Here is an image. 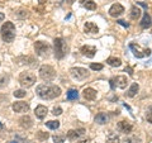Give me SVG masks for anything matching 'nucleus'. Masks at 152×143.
I'll return each mask as SVG.
<instances>
[{
	"instance_id": "1",
	"label": "nucleus",
	"mask_w": 152,
	"mask_h": 143,
	"mask_svg": "<svg viewBox=\"0 0 152 143\" xmlns=\"http://www.w3.org/2000/svg\"><path fill=\"white\" fill-rule=\"evenodd\" d=\"M36 93L41 99L52 100V99H55V98H57V96H60L61 95V89L58 86H56V85L42 84V85H38L37 86Z\"/></svg>"
},
{
	"instance_id": "2",
	"label": "nucleus",
	"mask_w": 152,
	"mask_h": 143,
	"mask_svg": "<svg viewBox=\"0 0 152 143\" xmlns=\"http://www.w3.org/2000/svg\"><path fill=\"white\" fill-rule=\"evenodd\" d=\"M1 37H3V41L8 42V43L14 41V38H15V27H14L12 22L4 23V26L1 27Z\"/></svg>"
},
{
	"instance_id": "3",
	"label": "nucleus",
	"mask_w": 152,
	"mask_h": 143,
	"mask_svg": "<svg viewBox=\"0 0 152 143\" xmlns=\"http://www.w3.org/2000/svg\"><path fill=\"white\" fill-rule=\"evenodd\" d=\"M36 81H37V77L32 71H24V72H22L20 76H19V82H20V85L23 88L33 86Z\"/></svg>"
},
{
	"instance_id": "4",
	"label": "nucleus",
	"mask_w": 152,
	"mask_h": 143,
	"mask_svg": "<svg viewBox=\"0 0 152 143\" xmlns=\"http://www.w3.org/2000/svg\"><path fill=\"white\" fill-rule=\"evenodd\" d=\"M39 76H41V79L45 81H52L55 79L56 72L52 66L43 65V66H41V69H39Z\"/></svg>"
},
{
	"instance_id": "5",
	"label": "nucleus",
	"mask_w": 152,
	"mask_h": 143,
	"mask_svg": "<svg viewBox=\"0 0 152 143\" xmlns=\"http://www.w3.org/2000/svg\"><path fill=\"white\" fill-rule=\"evenodd\" d=\"M53 46H55V56L57 60L64 58V56L66 55V47H65V42L62 38H56L53 41Z\"/></svg>"
},
{
	"instance_id": "6",
	"label": "nucleus",
	"mask_w": 152,
	"mask_h": 143,
	"mask_svg": "<svg viewBox=\"0 0 152 143\" xmlns=\"http://www.w3.org/2000/svg\"><path fill=\"white\" fill-rule=\"evenodd\" d=\"M129 48H131V51L133 52V55H134L137 58H143V57H147V56L151 55V50L142 48L140 45H136V43H131Z\"/></svg>"
},
{
	"instance_id": "7",
	"label": "nucleus",
	"mask_w": 152,
	"mask_h": 143,
	"mask_svg": "<svg viewBox=\"0 0 152 143\" xmlns=\"http://www.w3.org/2000/svg\"><path fill=\"white\" fill-rule=\"evenodd\" d=\"M70 74L75 80H84L89 76V71L83 67H72L70 70Z\"/></svg>"
},
{
	"instance_id": "8",
	"label": "nucleus",
	"mask_w": 152,
	"mask_h": 143,
	"mask_svg": "<svg viewBox=\"0 0 152 143\" xmlns=\"http://www.w3.org/2000/svg\"><path fill=\"white\" fill-rule=\"evenodd\" d=\"M34 50H36V53L38 56H47L48 55V52H50V47H48L47 43H45V42L38 41V42H36V45H34Z\"/></svg>"
},
{
	"instance_id": "9",
	"label": "nucleus",
	"mask_w": 152,
	"mask_h": 143,
	"mask_svg": "<svg viewBox=\"0 0 152 143\" xmlns=\"http://www.w3.org/2000/svg\"><path fill=\"white\" fill-rule=\"evenodd\" d=\"M124 13V8H123L121 4H113L109 9V15L113 17V18H117V17H121L122 14Z\"/></svg>"
},
{
	"instance_id": "10",
	"label": "nucleus",
	"mask_w": 152,
	"mask_h": 143,
	"mask_svg": "<svg viewBox=\"0 0 152 143\" xmlns=\"http://www.w3.org/2000/svg\"><path fill=\"white\" fill-rule=\"evenodd\" d=\"M13 110L15 113H27L29 110V105L24 101H17L13 104Z\"/></svg>"
},
{
	"instance_id": "11",
	"label": "nucleus",
	"mask_w": 152,
	"mask_h": 143,
	"mask_svg": "<svg viewBox=\"0 0 152 143\" xmlns=\"http://www.w3.org/2000/svg\"><path fill=\"white\" fill-rule=\"evenodd\" d=\"M117 128H118V131L122 132V133H131L132 129H133V127L129 122H127V120H122L119 122L117 124Z\"/></svg>"
},
{
	"instance_id": "12",
	"label": "nucleus",
	"mask_w": 152,
	"mask_h": 143,
	"mask_svg": "<svg viewBox=\"0 0 152 143\" xmlns=\"http://www.w3.org/2000/svg\"><path fill=\"white\" fill-rule=\"evenodd\" d=\"M95 52H96V48H95L94 46L86 45V46H83V47H81V53H83L84 56L89 57V58H93V57L95 56Z\"/></svg>"
},
{
	"instance_id": "13",
	"label": "nucleus",
	"mask_w": 152,
	"mask_h": 143,
	"mask_svg": "<svg viewBox=\"0 0 152 143\" xmlns=\"http://www.w3.org/2000/svg\"><path fill=\"white\" fill-rule=\"evenodd\" d=\"M114 84L117 85L119 89H126L127 88V84H128V80L126 76H117V77H114Z\"/></svg>"
},
{
	"instance_id": "14",
	"label": "nucleus",
	"mask_w": 152,
	"mask_h": 143,
	"mask_svg": "<svg viewBox=\"0 0 152 143\" xmlns=\"http://www.w3.org/2000/svg\"><path fill=\"white\" fill-rule=\"evenodd\" d=\"M83 95L86 100H95V98H96V90H94L91 88H86L84 89Z\"/></svg>"
},
{
	"instance_id": "15",
	"label": "nucleus",
	"mask_w": 152,
	"mask_h": 143,
	"mask_svg": "<svg viewBox=\"0 0 152 143\" xmlns=\"http://www.w3.org/2000/svg\"><path fill=\"white\" fill-rule=\"evenodd\" d=\"M47 108L45 107V105H38L37 108H36V110H34V113H36V117L37 118H39V119H43L46 115H47Z\"/></svg>"
},
{
	"instance_id": "16",
	"label": "nucleus",
	"mask_w": 152,
	"mask_h": 143,
	"mask_svg": "<svg viewBox=\"0 0 152 143\" xmlns=\"http://www.w3.org/2000/svg\"><path fill=\"white\" fill-rule=\"evenodd\" d=\"M84 28H85V32H86V33H98L99 32V28L93 22H86V23H85Z\"/></svg>"
},
{
	"instance_id": "17",
	"label": "nucleus",
	"mask_w": 152,
	"mask_h": 143,
	"mask_svg": "<svg viewBox=\"0 0 152 143\" xmlns=\"http://www.w3.org/2000/svg\"><path fill=\"white\" fill-rule=\"evenodd\" d=\"M83 132H84V129H80V131H74V129H71V131L67 132V138H69L70 141H76L80 136L83 134Z\"/></svg>"
},
{
	"instance_id": "18",
	"label": "nucleus",
	"mask_w": 152,
	"mask_h": 143,
	"mask_svg": "<svg viewBox=\"0 0 152 143\" xmlns=\"http://www.w3.org/2000/svg\"><path fill=\"white\" fill-rule=\"evenodd\" d=\"M108 119H109L108 114H105V113H99L98 115L95 117V123H98V124L103 125V124H105V123L108 122Z\"/></svg>"
},
{
	"instance_id": "19",
	"label": "nucleus",
	"mask_w": 152,
	"mask_h": 143,
	"mask_svg": "<svg viewBox=\"0 0 152 143\" xmlns=\"http://www.w3.org/2000/svg\"><path fill=\"white\" fill-rule=\"evenodd\" d=\"M138 90H140V86H138V84H136V82H133L132 85H131V88L128 89V91L126 93V95L127 96H129V98H133L134 95L138 93Z\"/></svg>"
},
{
	"instance_id": "20",
	"label": "nucleus",
	"mask_w": 152,
	"mask_h": 143,
	"mask_svg": "<svg viewBox=\"0 0 152 143\" xmlns=\"http://www.w3.org/2000/svg\"><path fill=\"white\" fill-rule=\"evenodd\" d=\"M19 123H20V127L26 128V129H28V128L32 127V119H31V117H28V115L22 117L20 120H19Z\"/></svg>"
},
{
	"instance_id": "21",
	"label": "nucleus",
	"mask_w": 152,
	"mask_h": 143,
	"mask_svg": "<svg viewBox=\"0 0 152 143\" xmlns=\"http://www.w3.org/2000/svg\"><path fill=\"white\" fill-rule=\"evenodd\" d=\"M80 4H81L84 8H86L88 10H95V9H96V4H95L93 0H81Z\"/></svg>"
},
{
	"instance_id": "22",
	"label": "nucleus",
	"mask_w": 152,
	"mask_h": 143,
	"mask_svg": "<svg viewBox=\"0 0 152 143\" xmlns=\"http://www.w3.org/2000/svg\"><path fill=\"white\" fill-rule=\"evenodd\" d=\"M151 24H152V20H151L150 14L145 13L143 18H142V20H141V27L142 28H148V27H151Z\"/></svg>"
},
{
	"instance_id": "23",
	"label": "nucleus",
	"mask_w": 152,
	"mask_h": 143,
	"mask_svg": "<svg viewBox=\"0 0 152 143\" xmlns=\"http://www.w3.org/2000/svg\"><path fill=\"white\" fill-rule=\"evenodd\" d=\"M107 63L109 66H112V67H119L122 65V61H121V58H117V57H109L107 60Z\"/></svg>"
},
{
	"instance_id": "24",
	"label": "nucleus",
	"mask_w": 152,
	"mask_h": 143,
	"mask_svg": "<svg viewBox=\"0 0 152 143\" xmlns=\"http://www.w3.org/2000/svg\"><path fill=\"white\" fill-rule=\"evenodd\" d=\"M141 14H142V12L138 8H137V7H132L131 13H129V17H131L132 20H137V19L141 17Z\"/></svg>"
},
{
	"instance_id": "25",
	"label": "nucleus",
	"mask_w": 152,
	"mask_h": 143,
	"mask_svg": "<svg viewBox=\"0 0 152 143\" xmlns=\"http://www.w3.org/2000/svg\"><path fill=\"white\" fill-rule=\"evenodd\" d=\"M79 98V93L76 89H70L67 91V100H76Z\"/></svg>"
},
{
	"instance_id": "26",
	"label": "nucleus",
	"mask_w": 152,
	"mask_h": 143,
	"mask_svg": "<svg viewBox=\"0 0 152 143\" xmlns=\"http://www.w3.org/2000/svg\"><path fill=\"white\" fill-rule=\"evenodd\" d=\"M123 143H141V139L136 136H129L123 139Z\"/></svg>"
},
{
	"instance_id": "27",
	"label": "nucleus",
	"mask_w": 152,
	"mask_h": 143,
	"mask_svg": "<svg viewBox=\"0 0 152 143\" xmlns=\"http://www.w3.org/2000/svg\"><path fill=\"white\" fill-rule=\"evenodd\" d=\"M46 125L50 128V129H58L60 127V122L58 120H50L46 123Z\"/></svg>"
},
{
	"instance_id": "28",
	"label": "nucleus",
	"mask_w": 152,
	"mask_h": 143,
	"mask_svg": "<svg viewBox=\"0 0 152 143\" xmlns=\"http://www.w3.org/2000/svg\"><path fill=\"white\" fill-rule=\"evenodd\" d=\"M48 137H50L48 133H45V132H38V133H37V138H38L39 141H46Z\"/></svg>"
},
{
	"instance_id": "29",
	"label": "nucleus",
	"mask_w": 152,
	"mask_h": 143,
	"mask_svg": "<svg viewBox=\"0 0 152 143\" xmlns=\"http://www.w3.org/2000/svg\"><path fill=\"white\" fill-rule=\"evenodd\" d=\"M105 143H121V139L117 136H112V137L108 138Z\"/></svg>"
},
{
	"instance_id": "30",
	"label": "nucleus",
	"mask_w": 152,
	"mask_h": 143,
	"mask_svg": "<svg viewBox=\"0 0 152 143\" xmlns=\"http://www.w3.org/2000/svg\"><path fill=\"white\" fill-rule=\"evenodd\" d=\"M14 96L15 98H24L26 96V91L24 90H15V91H14Z\"/></svg>"
},
{
	"instance_id": "31",
	"label": "nucleus",
	"mask_w": 152,
	"mask_h": 143,
	"mask_svg": "<svg viewBox=\"0 0 152 143\" xmlns=\"http://www.w3.org/2000/svg\"><path fill=\"white\" fill-rule=\"evenodd\" d=\"M90 69L94 70V71H100V70H103V65H100V63H91L90 65Z\"/></svg>"
},
{
	"instance_id": "32",
	"label": "nucleus",
	"mask_w": 152,
	"mask_h": 143,
	"mask_svg": "<svg viewBox=\"0 0 152 143\" xmlns=\"http://www.w3.org/2000/svg\"><path fill=\"white\" fill-rule=\"evenodd\" d=\"M53 142L55 143H64L65 142V137L64 136H55L53 137Z\"/></svg>"
},
{
	"instance_id": "33",
	"label": "nucleus",
	"mask_w": 152,
	"mask_h": 143,
	"mask_svg": "<svg viewBox=\"0 0 152 143\" xmlns=\"http://www.w3.org/2000/svg\"><path fill=\"white\" fill-rule=\"evenodd\" d=\"M146 118H147V120H148V123H151V124H152V107H150L148 110H147Z\"/></svg>"
},
{
	"instance_id": "34",
	"label": "nucleus",
	"mask_w": 152,
	"mask_h": 143,
	"mask_svg": "<svg viewBox=\"0 0 152 143\" xmlns=\"http://www.w3.org/2000/svg\"><path fill=\"white\" fill-rule=\"evenodd\" d=\"M52 114H53V115H61V114H62V109H61L60 107L53 108V110H52Z\"/></svg>"
},
{
	"instance_id": "35",
	"label": "nucleus",
	"mask_w": 152,
	"mask_h": 143,
	"mask_svg": "<svg viewBox=\"0 0 152 143\" xmlns=\"http://www.w3.org/2000/svg\"><path fill=\"white\" fill-rule=\"evenodd\" d=\"M118 24H121V26L126 27V28H128V27H129V24H128V23H126L124 20H118Z\"/></svg>"
},
{
	"instance_id": "36",
	"label": "nucleus",
	"mask_w": 152,
	"mask_h": 143,
	"mask_svg": "<svg viewBox=\"0 0 152 143\" xmlns=\"http://www.w3.org/2000/svg\"><path fill=\"white\" fill-rule=\"evenodd\" d=\"M77 143H91V141L88 139V138H86V139H81V141H79Z\"/></svg>"
},
{
	"instance_id": "37",
	"label": "nucleus",
	"mask_w": 152,
	"mask_h": 143,
	"mask_svg": "<svg viewBox=\"0 0 152 143\" xmlns=\"http://www.w3.org/2000/svg\"><path fill=\"white\" fill-rule=\"evenodd\" d=\"M126 72H128V74H129L131 76L133 75V72H132V69H131V67H128V69H126Z\"/></svg>"
},
{
	"instance_id": "38",
	"label": "nucleus",
	"mask_w": 152,
	"mask_h": 143,
	"mask_svg": "<svg viewBox=\"0 0 152 143\" xmlns=\"http://www.w3.org/2000/svg\"><path fill=\"white\" fill-rule=\"evenodd\" d=\"M4 18H5V15H4L3 13H0V22H1V20H4Z\"/></svg>"
},
{
	"instance_id": "39",
	"label": "nucleus",
	"mask_w": 152,
	"mask_h": 143,
	"mask_svg": "<svg viewBox=\"0 0 152 143\" xmlns=\"http://www.w3.org/2000/svg\"><path fill=\"white\" fill-rule=\"evenodd\" d=\"M9 143H18V142H9Z\"/></svg>"
},
{
	"instance_id": "40",
	"label": "nucleus",
	"mask_w": 152,
	"mask_h": 143,
	"mask_svg": "<svg viewBox=\"0 0 152 143\" xmlns=\"http://www.w3.org/2000/svg\"><path fill=\"white\" fill-rule=\"evenodd\" d=\"M0 127H1V123H0Z\"/></svg>"
}]
</instances>
